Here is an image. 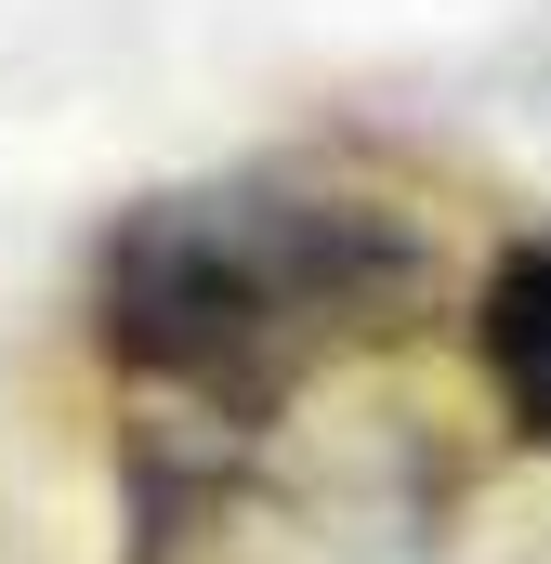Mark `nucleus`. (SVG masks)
I'll use <instances>...</instances> for the list:
<instances>
[{
    "label": "nucleus",
    "mask_w": 551,
    "mask_h": 564,
    "mask_svg": "<svg viewBox=\"0 0 551 564\" xmlns=\"http://www.w3.org/2000/svg\"><path fill=\"white\" fill-rule=\"evenodd\" d=\"M433 302V224L355 184H171L132 197L93 250V341L144 408L276 421L342 355L408 341Z\"/></svg>",
    "instance_id": "1"
},
{
    "label": "nucleus",
    "mask_w": 551,
    "mask_h": 564,
    "mask_svg": "<svg viewBox=\"0 0 551 564\" xmlns=\"http://www.w3.org/2000/svg\"><path fill=\"white\" fill-rule=\"evenodd\" d=\"M315 408V394H302ZM132 421V564H433L446 459L395 421Z\"/></svg>",
    "instance_id": "2"
},
{
    "label": "nucleus",
    "mask_w": 551,
    "mask_h": 564,
    "mask_svg": "<svg viewBox=\"0 0 551 564\" xmlns=\"http://www.w3.org/2000/svg\"><path fill=\"white\" fill-rule=\"evenodd\" d=\"M473 355H486L499 421L551 459V224L486 263V289H473Z\"/></svg>",
    "instance_id": "3"
}]
</instances>
